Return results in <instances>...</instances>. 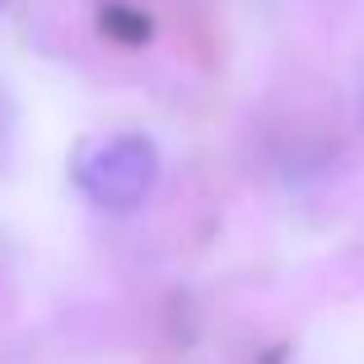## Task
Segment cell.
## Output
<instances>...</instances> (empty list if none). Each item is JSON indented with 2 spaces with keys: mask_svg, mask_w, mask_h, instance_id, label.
<instances>
[{
  "mask_svg": "<svg viewBox=\"0 0 364 364\" xmlns=\"http://www.w3.org/2000/svg\"><path fill=\"white\" fill-rule=\"evenodd\" d=\"M70 178H75V187L98 210L127 215L136 205H145V196L154 192V182H159V150H154L150 136L117 131V136L80 145L75 164H70Z\"/></svg>",
  "mask_w": 364,
  "mask_h": 364,
  "instance_id": "obj_1",
  "label": "cell"
}]
</instances>
